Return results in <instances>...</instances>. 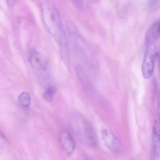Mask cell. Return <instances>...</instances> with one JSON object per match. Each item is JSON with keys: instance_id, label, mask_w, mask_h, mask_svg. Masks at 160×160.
<instances>
[{"instance_id": "obj_9", "label": "cell", "mask_w": 160, "mask_h": 160, "mask_svg": "<svg viewBox=\"0 0 160 160\" xmlns=\"http://www.w3.org/2000/svg\"><path fill=\"white\" fill-rule=\"evenodd\" d=\"M19 103L23 107H29L31 103V98L29 93L27 92H22L18 97Z\"/></svg>"}, {"instance_id": "obj_11", "label": "cell", "mask_w": 160, "mask_h": 160, "mask_svg": "<svg viewBox=\"0 0 160 160\" xmlns=\"http://www.w3.org/2000/svg\"><path fill=\"white\" fill-rule=\"evenodd\" d=\"M149 8L152 11H157L160 8V1H150L148 2Z\"/></svg>"}, {"instance_id": "obj_12", "label": "cell", "mask_w": 160, "mask_h": 160, "mask_svg": "<svg viewBox=\"0 0 160 160\" xmlns=\"http://www.w3.org/2000/svg\"><path fill=\"white\" fill-rule=\"evenodd\" d=\"M15 2V1H8V3L9 5L10 6H12L14 4Z\"/></svg>"}, {"instance_id": "obj_3", "label": "cell", "mask_w": 160, "mask_h": 160, "mask_svg": "<svg viewBox=\"0 0 160 160\" xmlns=\"http://www.w3.org/2000/svg\"><path fill=\"white\" fill-rule=\"evenodd\" d=\"M159 58V51H152V48H146L144 59L142 65V75L144 78H150L153 74L154 62Z\"/></svg>"}, {"instance_id": "obj_13", "label": "cell", "mask_w": 160, "mask_h": 160, "mask_svg": "<svg viewBox=\"0 0 160 160\" xmlns=\"http://www.w3.org/2000/svg\"><path fill=\"white\" fill-rule=\"evenodd\" d=\"M84 160H90V159H85Z\"/></svg>"}, {"instance_id": "obj_6", "label": "cell", "mask_w": 160, "mask_h": 160, "mask_svg": "<svg viewBox=\"0 0 160 160\" xmlns=\"http://www.w3.org/2000/svg\"><path fill=\"white\" fill-rule=\"evenodd\" d=\"M160 154V132L159 122H154L152 128V144L150 160H159Z\"/></svg>"}, {"instance_id": "obj_4", "label": "cell", "mask_w": 160, "mask_h": 160, "mask_svg": "<svg viewBox=\"0 0 160 160\" xmlns=\"http://www.w3.org/2000/svg\"><path fill=\"white\" fill-rule=\"evenodd\" d=\"M102 138L108 148L115 154H119L122 151V146L118 138L109 129L102 131Z\"/></svg>"}, {"instance_id": "obj_8", "label": "cell", "mask_w": 160, "mask_h": 160, "mask_svg": "<svg viewBox=\"0 0 160 160\" xmlns=\"http://www.w3.org/2000/svg\"><path fill=\"white\" fill-rule=\"evenodd\" d=\"M28 60L31 66L35 70L40 71L43 68V63L41 55L36 49L30 50L29 53Z\"/></svg>"}, {"instance_id": "obj_10", "label": "cell", "mask_w": 160, "mask_h": 160, "mask_svg": "<svg viewBox=\"0 0 160 160\" xmlns=\"http://www.w3.org/2000/svg\"><path fill=\"white\" fill-rule=\"evenodd\" d=\"M56 91H57V89L54 86H48L44 92L43 95L44 98L48 102L52 101L53 96L56 93Z\"/></svg>"}, {"instance_id": "obj_5", "label": "cell", "mask_w": 160, "mask_h": 160, "mask_svg": "<svg viewBox=\"0 0 160 160\" xmlns=\"http://www.w3.org/2000/svg\"><path fill=\"white\" fill-rule=\"evenodd\" d=\"M160 25L159 19L154 21L149 28L145 37L146 48H152L155 44L160 36Z\"/></svg>"}, {"instance_id": "obj_7", "label": "cell", "mask_w": 160, "mask_h": 160, "mask_svg": "<svg viewBox=\"0 0 160 160\" xmlns=\"http://www.w3.org/2000/svg\"><path fill=\"white\" fill-rule=\"evenodd\" d=\"M60 141L63 150L68 155H71L74 151L75 144L71 134L63 131L60 135Z\"/></svg>"}, {"instance_id": "obj_1", "label": "cell", "mask_w": 160, "mask_h": 160, "mask_svg": "<svg viewBox=\"0 0 160 160\" xmlns=\"http://www.w3.org/2000/svg\"><path fill=\"white\" fill-rule=\"evenodd\" d=\"M42 15L44 23L58 43L64 46L66 37L61 18L58 9L51 2L44 1L42 4Z\"/></svg>"}, {"instance_id": "obj_2", "label": "cell", "mask_w": 160, "mask_h": 160, "mask_svg": "<svg viewBox=\"0 0 160 160\" xmlns=\"http://www.w3.org/2000/svg\"><path fill=\"white\" fill-rule=\"evenodd\" d=\"M71 127L77 137L83 144L89 147L97 145V136L90 123L81 115L74 114L70 120Z\"/></svg>"}]
</instances>
